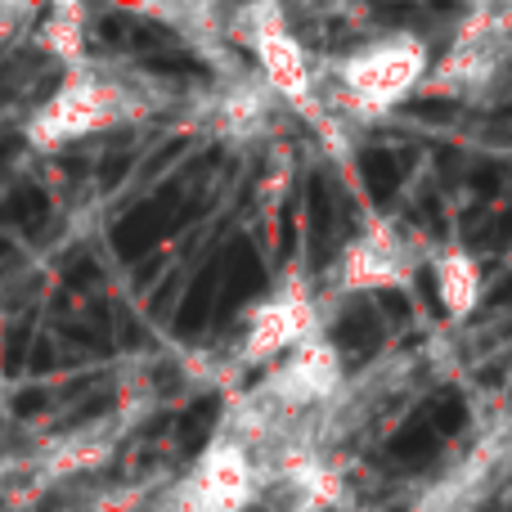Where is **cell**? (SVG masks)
<instances>
[{
	"label": "cell",
	"instance_id": "obj_1",
	"mask_svg": "<svg viewBox=\"0 0 512 512\" xmlns=\"http://www.w3.org/2000/svg\"><path fill=\"white\" fill-rule=\"evenodd\" d=\"M432 77V45L414 32H387L333 63V104L355 122L387 117Z\"/></svg>",
	"mask_w": 512,
	"mask_h": 512
},
{
	"label": "cell",
	"instance_id": "obj_2",
	"mask_svg": "<svg viewBox=\"0 0 512 512\" xmlns=\"http://www.w3.org/2000/svg\"><path fill=\"white\" fill-rule=\"evenodd\" d=\"M144 108H149V99L122 72H104L95 63H81V68L63 72L59 86L27 117V144L63 149V144L90 140V135H104L113 126L131 122Z\"/></svg>",
	"mask_w": 512,
	"mask_h": 512
},
{
	"label": "cell",
	"instance_id": "obj_3",
	"mask_svg": "<svg viewBox=\"0 0 512 512\" xmlns=\"http://www.w3.org/2000/svg\"><path fill=\"white\" fill-rule=\"evenodd\" d=\"M230 36L239 45H248L252 63L261 72V86L270 90L279 104H288L297 117L315 122L319 131H328V117L319 113L324 99H319V72L315 59L306 54V45L297 41V32L288 27L283 9L274 5H248V9H234L230 14Z\"/></svg>",
	"mask_w": 512,
	"mask_h": 512
},
{
	"label": "cell",
	"instance_id": "obj_4",
	"mask_svg": "<svg viewBox=\"0 0 512 512\" xmlns=\"http://www.w3.org/2000/svg\"><path fill=\"white\" fill-rule=\"evenodd\" d=\"M265 486V463L230 432H216L176 481L162 512H248Z\"/></svg>",
	"mask_w": 512,
	"mask_h": 512
},
{
	"label": "cell",
	"instance_id": "obj_5",
	"mask_svg": "<svg viewBox=\"0 0 512 512\" xmlns=\"http://www.w3.org/2000/svg\"><path fill=\"white\" fill-rule=\"evenodd\" d=\"M319 337V301L301 279H283L279 288H270L243 319V364L256 369H274L279 360H288L292 351H301L306 342Z\"/></svg>",
	"mask_w": 512,
	"mask_h": 512
},
{
	"label": "cell",
	"instance_id": "obj_6",
	"mask_svg": "<svg viewBox=\"0 0 512 512\" xmlns=\"http://www.w3.org/2000/svg\"><path fill=\"white\" fill-rule=\"evenodd\" d=\"M423 239L400 221H369L337 261V283L342 292H391L409 288L418 265L427 261Z\"/></svg>",
	"mask_w": 512,
	"mask_h": 512
},
{
	"label": "cell",
	"instance_id": "obj_7",
	"mask_svg": "<svg viewBox=\"0 0 512 512\" xmlns=\"http://www.w3.org/2000/svg\"><path fill=\"white\" fill-rule=\"evenodd\" d=\"M427 265H432L436 297H441L445 315L468 319L472 310L481 306V297H486V274H481V261L468 248L450 243V248H436L432 256H427Z\"/></svg>",
	"mask_w": 512,
	"mask_h": 512
},
{
	"label": "cell",
	"instance_id": "obj_8",
	"mask_svg": "<svg viewBox=\"0 0 512 512\" xmlns=\"http://www.w3.org/2000/svg\"><path fill=\"white\" fill-rule=\"evenodd\" d=\"M32 41H36V50L50 63H59L63 72L81 68V63H86V9L54 5V9H45V14H36Z\"/></svg>",
	"mask_w": 512,
	"mask_h": 512
}]
</instances>
